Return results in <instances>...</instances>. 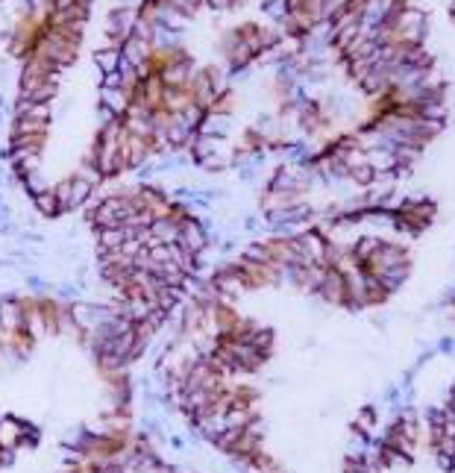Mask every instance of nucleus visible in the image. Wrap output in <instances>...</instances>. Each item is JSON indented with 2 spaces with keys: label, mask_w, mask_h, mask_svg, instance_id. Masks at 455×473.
Returning <instances> with one entry per match:
<instances>
[{
  "label": "nucleus",
  "mask_w": 455,
  "mask_h": 473,
  "mask_svg": "<svg viewBox=\"0 0 455 473\" xmlns=\"http://www.w3.org/2000/svg\"><path fill=\"white\" fill-rule=\"evenodd\" d=\"M391 27H394V41H403V44H426L429 18H426L423 9H417V6L400 9Z\"/></svg>",
  "instance_id": "1"
},
{
  "label": "nucleus",
  "mask_w": 455,
  "mask_h": 473,
  "mask_svg": "<svg viewBox=\"0 0 455 473\" xmlns=\"http://www.w3.org/2000/svg\"><path fill=\"white\" fill-rule=\"evenodd\" d=\"M56 194H59V203H62V212H71V209H79V206H86L91 200V194H95V186L86 182L83 177H68L62 180L59 186H56Z\"/></svg>",
  "instance_id": "2"
},
{
  "label": "nucleus",
  "mask_w": 455,
  "mask_h": 473,
  "mask_svg": "<svg viewBox=\"0 0 455 473\" xmlns=\"http://www.w3.org/2000/svg\"><path fill=\"white\" fill-rule=\"evenodd\" d=\"M121 53L130 59L133 65H147V62H153V44L144 41V39H138V36H130L124 44H121Z\"/></svg>",
  "instance_id": "3"
},
{
  "label": "nucleus",
  "mask_w": 455,
  "mask_h": 473,
  "mask_svg": "<svg viewBox=\"0 0 455 473\" xmlns=\"http://www.w3.org/2000/svg\"><path fill=\"white\" fill-rule=\"evenodd\" d=\"M130 103H133V97H130V91L126 88H109V86H100V106H106V109H112L118 118H124L126 115V109H130Z\"/></svg>",
  "instance_id": "4"
},
{
  "label": "nucleus",
  "mask_w": 455,
  "mask_h": 473,
  "mask_svg": "<svg viewBox=\"0 0 455 473\" xmlns=\"http://www.w3.org/2000/svg\"><path fill=\"white\" fill-rule=\"evenodd\" d=\"M229 130H232V115L224 112H206L200 124V135H212V138H226Z\"/></svg>",
  "instance_id": "5"
},
{
  "label": "nucleus",
  "mask_w": 455,
  "mask_h": 473,
  "mask_svg": "<svg viewBox=\"0 0 455 473\" xmlns=\"http://www.w3.org/2000/svg\"><path fill=\"white\" fill-rule=\"evenodd\" d=\"M32 203H36L39 215H44V218H59L62 215V203H59V194H56V189H48V191L36 194Z\"/></svg>",
  "instance_id": "6"
},
{
  "label": "nucleus",
  "mask_w": 455,
  "mask_h": 473,
  "mask_svg": "<svg viewBox=\"0 0 455 473\" xmlns=\"http://www.w3.org/2000/svg\"><path fill=\"white\" fill-rule=\"evenodd\" d=\"M95 65H97V71L106 77V74H115L118 71V65H121V48H100L95 50Z\"/></svg>",
  "instance_id": "7"
},
{
  "label": "nucleus",
  "mask_w": 455,
  "mask_h": 473,
  "mask_svg": "<svg viewBox=\"0 0 455 473\" xmlns=\"http://www.w3.org/2000/svg\"><path fill=\"white\" fill-rule=\"evenodd\" d=\"M349 182H353L358 191L373 189V182H376V168H373L370 162H365V165H353V168H349Z\"/></svg>",
  "instance_id": "8"
},
{
  "label": "nucleus",
  "mask_w": 455,
  "mask_h": 473,
  "mask_svg": "<svg viewBox=\"0 0 455 473\" xmlns=\"http://www.w3.org/2000/svg\"><path fill=\"white\" fill-rule=\"evenodd\" d=\"M50 121H39V118H15L12 135H44L48 133Z\"/></svg>",
  "instance_id": "9"
},
{
  "label": "nucleus",
  "mask_w": 455,
  "mask_h": 473,
  "mask_svg": "<svg viewBox=\"0 0 455 473\" xmlns=\"http://www.w3.org/2000/svg\"><path fill=\"white\" fill-rule=\"evenodd\" d=\"M262 12L273 21V24H282V21L291 15L288 0H262Z\"/></svg>",
  "instance_id": "10"
},
{
  "label": "nucleus",
  "mask_w": 455,
  "mask_h": 473,
  "mask_svg": "<svg viewBox=\"0 0 455 473\" xmlns=\"http://www.w3.org/2000/svg\"><path fill=\"white\" fill-rule=\"evenodd\" d=\"M18 186H21V191H27V194H41V191H48V180L41 177V171H32V174H27V177H18Z\"/></svg>",
  "instance_id": "11"
},
{
  "label": "nucleus",
  "mask_w": 455,
  "mask_h": 473,
  "mask_svg": "<svg viewBox=\"0 0 455 473\" xmlns=\"http://www.w3.org/2000/svg\"><path fill=\"white\" fill-rule=\"evenodd\" d=\"M373 423H376V414H373V409H361L358 418H356V429L358 432H370Z\"/></svg>",
  "instance_id": "12"
},
{
  "label": "nucleus",
  "mask_w": 455,
  "mask_h": 473,
  "mask_svg": "<svg viewBox=\"0 0 455 473\" xmlns=\"http://www.w3.org/2000/svg\"><path fill=\"white\" fill-rule=\"evenodd\" d=\"M206 6L212 12H229V9H235V0H206Z\"/></svg>",
  "instance_id": "13"
},
{
  "label": "nucleus",
  "mask_w": 455,
  "mask_h": 473,
  "mask_svg": "<svg viewBox=\"0 0 455 473\" xmlns=\"http://www.w3.org/2000/svg\"><path fill=\"white\" fill-rule=\"evenodd\" d=\"M74 3H79V0H53V9L56 12H62V9H71Z\"/></svg>",
  "instance_id": "14"
}]
</instances>
